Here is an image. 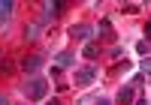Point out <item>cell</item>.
Returning <instances> with one entry per match:
<instances>
[{
	"label": "cell",
	"instance_id": "1",
	"mask_svg": "<svg viewBox=\"0 0 151 105\" xmlns=\"http://www.w3.org/2000/svg\"><path fill=\"white\" fill-rule=\"evenodd\" d=\"M27 96H30V99H42V96H45V81H42V78H33V81H30Z\"/></svg>",
	"mask_w": 151,
	"mask_h": 105
},
{
	"label": "cell",
	"instance_id": "2",
	"mask_svg": "<svg viewBox=\"0 0 151 105\" xmlns=\"http://www.w3.org/2000/svg\"><path fill=\"white\" fill-rule=\"evenodd\" d=\"M94 66H88V69H79V72H76V84H79V87H88V84H91L94 81Z\"/></svg>",
	"mask_w": 151,
	"mask_h": 105
},
{
	"label": "cell",
	"instance_id": "3",
	"mask_svg": "<svg viewBox=\"0 0 151 105\" xmlns=\"http://www.w3.org/2000/svg\"><path fill=\"white\" fill-rule=\"evenodd\" d=\"M91 27H88V24H73L70 27V36H76V39H91Z\"/></svg>",
	"mask_w": 151,
	"mask_h": 105
},
{
	"label": "cell",
	"instance_id": "4",
	"mask_svg": "<svg viewBox=\"0 0 151 105\" xmlns=\"http://www.w3.org/2000/svg\"><path fill=\"white\" fill-rule=\"evenodd\" d=\"M21 66H24V69H27V72H36V69H40V66H42V57H36V54H33V57H27V60H24V63H21Z\"/></svg>",
	"mask_w": 151,
	"mask_h": 105
},
{
	"label": "cell",
	"instance_id": "5",
	"mask_svg": "<svg viewBox=\"0 0 151 105\" xmlns=\"http://www.w3.org/2000/svg\"><path fill=\"white\" fill-rule=\"evenodd\" d=\"M130 99H133V87H121V93H118V102H121V105H127Z\"/></svg>",
	"mask_w": 151,
	"mask_h": 105
},
{
	"label": "cell",
	"instance_id": "6",
	"mask_svg": "<svg viewBox=\"0 0 151 105\" xmlns=\"http://www.w3.org/2000/svg\"><path fill=\"white\" fill-rule=\"evenodd\" d=\"M70 63H73V54L70 51H60L58 54V66H70Z\"/></svg>",
	"mask_w": 151,
	"mask_h": 105
},
{
	"label": "cell",
	"instance_id": "7",
	"mask_svg": "<svg viewBox=\"0 0 151 105\" xmlns=\"http://www.w3.org/2000/svg\"><path fill=\"white\" fill-rule=\"evenodd\" d=\"M9 12H12V3H9V0H6V3H0V15H9Z\"/></svg>",
	"mask_w": 151,
	"mask_h": 105
},
{
	"label": "cell",
	"instance_id": "8",
	"mask_svg": "<svg viewBox=\"0 0 151 105\" xmlns=\"http://www.w3.org/2000/svg\"><path fill=\"white\" fill-rule=\"evenodd\" d=\"M145 72H151V57H148V60H145Z\"/></svg>",
	"mask_w": 151,
	"mask_h": 105
},
{
	"label": "cell",
	"instance_id": "9",
	"mask_svg": "<svg viewBox=\"0 0 151 105\" xmlns=\"http://www.w3.org/2000/svg\"><path fill=\"white\" fill-rule=\"evenodd\" d=\"M0 105H9V99H3V96H0Z\"/></svg>",
	"mask_w": 151,
	"mask_h": 105
},
{
	"label": "cell",
	"instance_id": "10",
	"mask_svg": "<svg viewBox=\"0 0 151 105\" xmlns=\"http://www.w3.org/2000/svg\"><path fill=\"white\" fill-rule=\"evenodd\" d=\"M136 105H148V102H145V99H139V102H136Z\"/></svg>",
	"mask_w": 151,
	"mask_h": 105
},
{
	"label": "cell",
	"instance_id": "11",
	"mask_svg": "<svg viewBox=\"0 0 151 105\" xmlns=\"http://www.w3.org/2000/svg\"><path fill=\"white\" fill-rule=\"evenodd\" d=\"M100 105H112V102H109V99H103V102H100Z\"/></svg>",
	"mask_w": 151,
	"mask_h": 105
},
{
	"label": "cell",
	"instance_id": "12",
	"mask_svg": "<svg viewBox=\"0 0 151 105\" xmlns=\"http://www.w3.org/2000/svg\"><path fill=\"white\" fill-rule=\"evenodd\" d=\"M145 33H148V36H151V24H148V30H145Z\"/></svg>",
	"mask_w": 151,
	"mask_h": 105
},
{
	"label": "cell",
	"instance_id": "13",
	"mask_svg": "<svg viewBox=\"0 0 151 105\" xmlns=\"http://www.w3.org/2000/svg\"><path fill=\"white\" fill-rule=\"evenodd\" d=\"M48 105H60V102H48Z\"/></svg>",
	"mask_w": 151,
	"mask_h": 105
}]
</instances>
